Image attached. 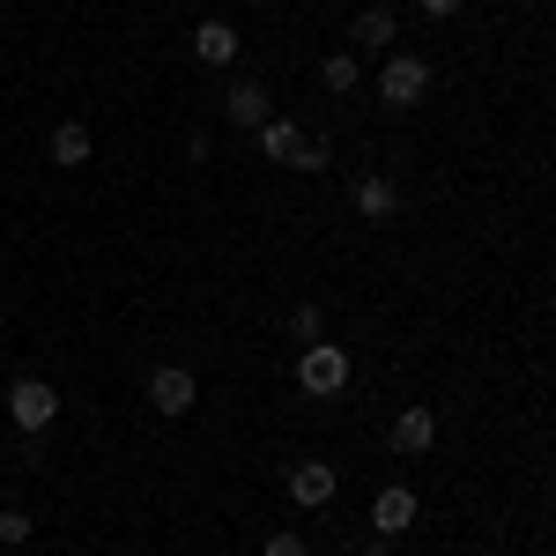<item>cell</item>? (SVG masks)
Wrapping results in <instances>:
<instances>
[{
  "mask_svg": "<svg viewBox=\"0 0 556 556\" xmlns=\"http://www.w3.org/2000/svg\"><path fill=\"white\" fill-rule=\"evenodd\" d=\"M298 386L312 393V401H334V393L349 386V349L342 342H312L298 356Z\"/></svg>",
  "mask_w": 556,
  "mask_h": 556,
  "instance_id": "cell-1",
  "label": "cell"
},
{
  "mask_svg": "<svg viewBox=\"0 0 556 556\" xmlns=\"http://www.w3.org/2000/svg\"><path fill=\"white\" fill-rule=\"evenodd\" d=\"M52 416H60V393H52L45 379H15L8 386V424L23 430V438H45Z\"/></svg>",
  "mask_w": 556,
  "mask_h": 556,
  "instance_id": "cell-2",
  "label": "cell"
},
{
  "mask_svg": "<svg viewBox=\"0 0 556 556\" xmlns=\"http://www.w3.org/2000/svg\"><path fill=\"white\" fill-rule=\"evenodd\" d=\"M424 89H430V67L416 60V52H386V67H379V97L393 104V112L424 104Z\"/></svg>",
  "mask_w": 556,
  "mask_h": 556,
  "instance_id": "cell-3",
  "label": "cell"
},
{
  "mask_svg": "<svg viewBox=\"0 0 556 556\" xmlns=\"http://www.w3.org/2000/svg\"><path fill=\"white\" fill-rule=\"evenodd\" d=\"M193 393H201V386H193V371H178V364H164V371L149 379V401H156V416H186V408H193Z\"/></svg>",
  "mask_w": 556,
  "mask_h": 556,
  "instance_id": "cell-4",
  "label": "cell"
},
{
  "mask_svg": "<svg viewBox=\"0 0 556 556\" xmlns=\"http://www.w3.org/2000/svg\"><path fill=\"white\" fill-rule=\"evenodd\" d=\"M356 215H364V223H393V215H401V186L379 178V172H364L356 178Z\"/></svg>",
  "mask_w": 556,
  "mask_h": 556,
  "instance_id": "cell-5",
  "label": "cell"
},
{
  "mask_svg": "<svg viewBox=\"0 0 556 556\" xmlns=\"http://www.w3.org/2000/svg\"><path fill=\"white\" fill-rule=\"evenodd\" d=\"M223 112H230V127H245V134H260L267 119H275V104H267V89H260V83H238L230 97H223Z\"/></svg>",
  "mask_w": 556,
  "mask_h": 556,
  "instance_id": "cell-6",
  "label": "cell"
},
{
  "mask_svg": "<svg viewBox=\"0 0 556 556\" xmlns=\"http://www.w3.org/2000/svg\"><path fill=\"white\" fill-rule=\"evenodd\" d=\"M371 527H379L386 542L408 534V527H416V490H379V497H371Z\"/></svg>",
  "mask_w": 556,
  "mask_h": 556,
  "instance_id": "cell-7",
  "label": "cell"
},
{
  "mask_svg": "<svg viewBox=\"0 0 556 556\" xmlns=\"http://www.w3.org/2000/svg\"><path fill=\"white\" fill-rule=\"evenodd\" d=\"M89 149H97V134H89L83 119H60V127H52V164H60V172H83Z\"/></svg>",
  "mask_w": 556,
  "mask_h": 556,
  "instance_id": "cell-8",
  "label": "cell"
},
{
  "mask_svg": "<svg viewBox=\"0 0 556 556\" xmlns=\"http://www.w3.org/2000/svg\"><path fill=\"white\" fill-rule=\"evenodd\" d=\"M290 497L298 505H334V468L327 460H298L290 468Z\"/></svg>",
  "mask_w": 556,
  "mask_h": 556,
  "instance_id": "cell-9",
  "label": "cell"
},
{
  "mask_svg": "<svg viewBox=\"0 0 556 556\" xmlns=\"http://www.w3.org/2000/svg\"><path fill=\"white\" fill-rule=\"evenodd\" d=\"M430 438H438V416L430 408H401L393 416V453H430Z\"/></svg>",
  "mask_w": 556,
  "mask_h": 556,
  "instance_id": "cell-10",
  "label": "cell"
},
{
  "mask_svg": "<svg viewBox=\"0 0 556 556\" xmlns=\"http://www.w3.org/2000/svg\"><path fill=\"white\" fill-rule=\"evenodd\" d=\"M193 60H208V67H230V60H238V30L208 15V23L193 30Z\"/></svg>",
  "mask_w": 556,
  "mask_h": 556,
  "instance_id": "cell-11",
  "label": "cell"
},
{
  "mask_svg": "<svg viewBox=\"0 0 556 556\" xmlns=\"http://www.w3.org/2000/svg\"><path fill=\"white\" fill-rule=\"evenodd\" d=\"M349 38L356 45H371V52H393V8H364V15H356V23H349Z\"/></svg>",
  "mask_w": 556,
  "mask_h": 556,
  "instance_id": "cell-12",
  "label": "cell"
},
{
  "mask_svg": "<svg viewBox=\"0 0 556 556\" xmlns=\"http://www.w3.org/2000/svg\"><path fill=\"white\" fill-rule=\"evenodd\" d=\"M298 119H267V127H260V156H267V164H290V149H298Z\"/></svg>",
  "mask_w": 556,
  "mask_h": 556,
  "instance_id": "cell-13",
  "label": "cell"
},
{
  "mask_svg": "<svg viewBox=\"0 0 556 556\" xmlns=\"http://www.w3.org/2000/svg\"><path fill=\"white\" fill-rule=\"evenodd\" d=\"M327 164H334V141H327V134H298L290 172H327Z\"/></svg>",
  "mask_w": 556,
  "mask_h": 556,
  "instance_id": "cell-14",
  "label": "cell"
},
{
  "mask_svg": "<svg viewBox=\"0 0 556 556\" xmlns=\"http://www.w3.org/2000/svg\"><path fill=\"white\" fill-rule=\"evenodd\" d=\"M282 334H290V342H327V312H319V304H298V312H290V319H282Z\"/></svg>",
  "mask_w": 556,
  "mask_h": 556,
  "instance_id": "cell-15",
  "label": "cell"
},
{
  "mask_svg": "<svg viewBox=\"0 0 556 556\" xmlns=\"http://www.w3.org/2000/svg\"><path fill=\"white\" fill-rule=\"evenodd\" d=\"M319 83L334 89V97H349V89H356V52H327V60H319Z\"/></svg>",
  "mask_w": 556,
  "mask_h": 556,
  "instance_id": "cell-16",
  "label": "cell"
},
{
  "mask_svg": "<svg viewBox=\"0 0 556 556\" xmlns=\"http://www.w3.org/2000/svg\"><path fill=\"white\" fill-rule=\"evenodd\" d=\"M30 534H38V519L23 513V505H0V549H23Z\"/></svg>",
  "mask_w": 556,
  "mask_h": 556,
  "instance_id": "cell-17",
  "label": "cell"
},
{
  "mask_svg": "<svg viewBox=\"0 0 556 556\" xmlns=\"http://www.w3.org/2000/svg\"><path fill=\"white\" fill-rule=\"evenodd\" d=\"M260 556H304V534L282 527V534H267V542H260Z\"/></svg>",
  "mask_w": 556,
  "mask_h": 556,
  "instance_id": "cell-18",
  "label": "cell"
},
{
  "mask_svg": "<svg viewBox=\"0 0 556 556\" xmlns=\"http://www.w3.org/2000/svg\"><path fill=\"white\" fill-rule=\"evenodd\" d=\"M416 8H424V15H438V23H445V15H460V0H416Z\"/></svg>",
  "mask_w": 556,
  "mask_h": 556,
  "instance_id": "cell-19",
  "label": "cell"
}]
</instances>
